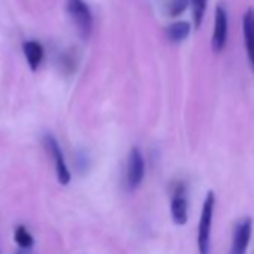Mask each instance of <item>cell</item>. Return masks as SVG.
Wrapping results in <instances>:
<instances>
[{"label": "cell", "mask_w": 254, "mask_h": 254, "mask_svg": "<svg viewBox=\"0 0 254 254\" xmlns=\"http://www.w3.org/2000/svg\"><path fill=\"white\" fill-rule=\"evenodd\" d=\"M215 194L214 191H208L200 211L199 227H197V250L199 254H211V227L214 220V209H215Z\"/></svg>", "instance_id": "obj_1"}, {"label": "cell", "mask_w": 254, "mask_h": 254, "mask_svg": "<svg viewBox=\"0 0 254 254\" xmlns=\"http://www.w3.org/2000/svg\"><path fill=\"white\" fill-rule=\"evenodd\" d=\"M67 12L79 36L87 39L93 30V15L84 0H67Z\"/></svg>", "instance_id": "obj_2"}, {"label": "cell", "mask_w": 254, "mask_h": 254, "mask_svg": "<svg viewBox=\"0 0 254 254\" xmlns=\"http://www.w3.org/2000/svg\"><path fill=\"white\" fill-rule=\"evenodd\" d=\"M44 144H45V148L48 151V154L51 156L53 162H54V169H56V175H57V180L62 186H67L70 183V171L66 165V160H64V154L57 142V139L53 136V135H45L44 138Z\"/></svg>", "instance_id": "obj_3"}, {"label": "cell", "mask_w": 254, "mask_h": 254, "mask_svg": "<svg viewBox=\"0 0 254 254\" xmlns=\"http://www.w3.org/2000/svg\"><path fill=\"white\" fill-rule=\"evenodd\" d=\"M145 177V160L144 154L138 147H133L127 160V187L129 190H136Z\"/></svg>", "instance_id": "obj_4"}, {"label": "cell", "mask_w": 254, "mask_h": 254, "mask_svg": "<svg viewBox=\"0 0 254 254\" xmlns=\"http://www.w3.org/2000/svg\"><path fill=\"white\" fill-rule=\"evenodd\" d=\"M251 235H253V220L251 217H244L235 226L229 254H247Z\"/></svg>", "instance_id": "obj_5"}, {"label": "cell", "mask_w": 254, "mask_h": 254, "mask_svg": "<svg viewBox=\"0 0 254 254\" xmlns=\"http://www.w3.org/2000/svg\"><path fill=\"white\" fill-rule=\"evenodd\" d=\"M227 42V12L224 6L218 5L215 9V17H214V32H212V51L215 54L221 53L226 47Z\"/></svg>", "instance_id": "obj_6"}, {"label": "cell", "mask_w": 254, "mask_h": 254, "mask_svg": "<svg viewBox=\"0 0 254 254\" xmlns=\"http://www.w3.org/2000/svg\"><path fill=\"white\" fill-rule=\"evenodd\" d=\"M171 215L177 226H184L189 220V205L184 184H178L171 197Z\"/></svg>", "instance_id": "obj_7"}, {"label": "cell", "mask_w": 254, "mask_h": 254, "mask_svg": "<svg viewBox=\"0 0 254 254\" xmlns=\"http://www.w3.org/2000/svg\"><path fill=\"white\" fill-rule=\"evenodd\" d=\"M242 29H244V42H245L247 59H248L251 70L254 72V9L253 8L247 9V12L244 14Z\"/></svg>", "instance_id": "obj_8"}, {"label": "cell", "mask_w": 254, "mask_h": 254, "mask_svg": "<svg viewBox=\"0 0 254 254\" xmlns=\"http://www.w3.org/2000/svg\"><path fill=\"white\" fill-rule=\"evenodd\" d=\"M23 53L27 60L29 67L35 72L39 69L42 60H44V47L38 41H26L23 44Z\"/></svg>", "instance_id": "obj_9"}, {"label": "cell", "mask_w": 254, "mask_h": 254, "mask_svg": "<svg viewBox=\"0 0 254 254\" xmlns=\"http://www.w3.org/2000/svg\"><path fill=\"white\" fill-rule=\"evenodd\" d=\"M190 24L186 23V21H177V23H172L168 29H166V35L169 38L171 42L174 44H180L183 41L187 39V36L190 35Z\"/></svg>", "instance_id": "obj_10"}, {"label": "cell", "mask_w": 254, "mask_h": 254, "mask_svg": "<svg viewBox=\"0 0 254 254\" xmlns=\"http://www.w3.org/2000/svg\"><path fill=\"white\" fill-rule=\"evenodd\" d=\"M14 239L17 242V245H20L21 248L24 250H29L33 247L35 241H33V236L30 235V232L24 227V226H18L14 232Z\"/></svg>", "instance_id": "obj_11"}, {"label": "cell", "mask_w": 254, "mask_h": 254, "mask_svg": "<svg viewBox=\"0 0 254 254\" xmlns=\"http://www.w3.org/2000/svg\"><path fill=\"white\" fill-rule=\"evenodd\" d=\"M191 3V9H193V20H194V27L197 29L203 20L205 15V9H206V3L208 0H190Z\"/></svg>", "instance_id": "obj_12"}, {"label": "cell", "mask_w": 254, "mask_h": 254, "mask_svg": "<svg viewBox=\"0 0 254 254\" xmlns=\"http://www.w3.org/2000/svg\"><path fill=\"white\" fill-rule=\"evenodd\" d=\"M190 0H171L169 2V15L171 17H178L183 14L187 8Z\"/></svg>", "instance_id": "obj_13"}]
</instances>
